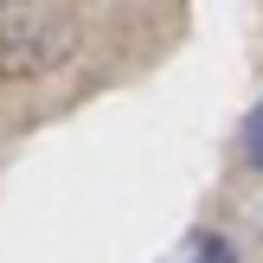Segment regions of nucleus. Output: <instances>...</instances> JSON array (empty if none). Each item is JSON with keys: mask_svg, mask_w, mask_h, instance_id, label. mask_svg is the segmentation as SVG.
<instances>
[{"mask_svg": "<svg viewBox=\"0 0 263 263\" xmlns=\"http://www.w3.org/2000/svg\"><path fill=\"white\" fill-rule=\"evenodd\" d=\"M180 263H231V251H225V238H205L199 231V238L180 251Z\"/></svg>", "mask_w": 263, "mask_h": 263, "instance_id": "nucleus-1", "label": "nucleus"}, {"mask_svg": "<svg viewBox=\"0 0 263 263\" xmlns=\"http://www.w3.org/2000/svg\"><path fill=\"white\" fill-rule=\"evenodd\" d=\"M244 148H251V161L263 167V103L251 109V128H244Z\"/></svg>", "mask_w": 263, "mask_h": 263, "instance_id": "nucleus-2", "label": "nucleus"}]
</instances>
